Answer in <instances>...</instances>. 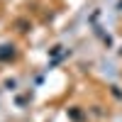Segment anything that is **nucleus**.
I'll use <instances>...</instances> for the list:
<instances>
[{"mask_svg": "<svg viewBox=\"0 0 122 122\" xmlns=\"http://www.w3.org/2000/svg\"><path fill=\"white\" fill-rule=\"evenodd\" d=\"M12 56H15V46L12 44H3V46H0V61H7Z\"/></svg>", "mask_w": 122, "mask_h": 122, "instance_id": "nucleus-1", "label": "nucleus"}]
</instances>
